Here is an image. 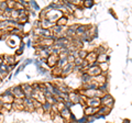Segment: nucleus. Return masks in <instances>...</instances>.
Returning a JSON list of instances; mask_svg holds the SVG:
<instances>
[{
    "label": "nucleus",
    "mask_w": 132,
    "mask_h": 123,
    "mask_svg": "<svg viewBox=\"0 0 132 123\" xmlns=\"http://www.w3.org/2000/svg\"><path fill=\"white\" fill-rule=\"evenodd\" d=\"M63 15H64V13L61 10H50L46 14V19L53 23H56L57 20L61 19Z\"/></svg>",
    "instance_id": "obj_1"
},
{
    "label": "nucleus",
    "mask_w": 132,
    "mask_h": 123,
    "mask_svg": "<svg viewBox=\"0 0 132 123\" xmlns=\"http://www.w3.org/2000/svg\"><path fill=\"white\" fill-rule=\"evenodd\" d=\"M100 103H101V106H105V107H108V108L112 109V107L114 104V99L111 97L110 93H105V95L100 98Z\"/></svg>",
    "instance_id": "obj_2"
},
{
    "label": "nucleus",
    "mask_w": 132,
    "mask_h": 123,
    "mask_svg": "<svg viewBox=\"0 0 132 123\" xmlns=\"http://www.w3.org/2000/svg\"><path fill=\"white\" fill-rule=\"evenodd\" d=\"M98 65H99L98 61H95V63H93V64H89V68H88L87 73L93 77V78L96 77V76L101 75V69L99 68Z\"/></svg>",
    "instance_id": "obj_3"
},
{
    "label": "nucleus",
    "mask_w": 132,
    "mask_h": 123,
    "mask_svg": "<svg viewBox=\"0 0 132 123\" xmlns=\"http://www.w3.org/2000/svg\"><path fill=\"white\" fill-rule=\"evenodd\" d=\"M11 90H12V96H13V98H18V99H24V98H26V95H24V92H23L21 85L14 86V87L11 88Z\"/></svg>",
    "instance_id": "obj_4"
},
{
    "label": "nucleus",
    "mask_w": 132,
    "mask_h": 123,
    "mask_svg": "<svg viewBox=\"0 0 132 123\" xmlns=\"http://www.w3.org/2000/svg\"><path fill=\"white\" fill-rule=\"evenodd\" d=\"M23 106H24V111H27V112H34L35 111V108H34V106H33L32 98H24Z\"/></svg>",
    "instance_id": "obj_5"
},
{
    "label": "nucleus",
    "mask_w": 132,
    "mask_h": 123,
    "mask_svg": "<svg viewBox=\"0 0 132 123\" xmlns=\"http://www.w3.org/2000/svg\"><path fill=\"white\" fill-rule=\"evenodd\" d=\"M59 59H60V56L59 55H50L47 57V61H46V65L48 67H55L57 66V63H59Z\"/></svg>",
    "instance_id": "obj_6"
},
{
    "label": "nucleus",
    "mask_w": 132,
    "mask_h": 123,
    "mask_svg": "<svg viewBox=\"0 0 132 123\" xmlns=\"http://www.w3.org/2000/svg\"><path fill=\"white\" fill-rule=\"evenodd\" d=\"M86 106L93 107V108H99V107L101 106L100 99H99V98H87V100H86Z\"/></svg>",
    "instance_id": "obj_7"
},
{
    "label": "nucleus",
    "mask_w": 132,
    "mask_h": 123,
    "mask_svg": "<svg viewBox=\"0 0 132 123\" xmlns=\"http://www.w3.org/2000/svg\"><path fill=\"white\" fill-rule=\"evenodd\" d=\"M73 68H74V64L73 63H68L67 65H65V66L62 68V77H67L68 75H71L73 73Z\"/></svg>",
    "instance_id": "obj_8"
},
{
    "label": "nucleus",
    "mask_w": 132,
    "mask_h": 123,
    "mask_svg": "<svg viewBox=\"0 0 132 123\" xmlns=\"http://www.w3.org/2000/svg\"><path fill=\"white\" fill-rule=\"evenodd\" d=\"M69 101H72L74 104H79L80 103V95L78 91H72L71 93H69Z\"/></svg>",
    "instance_id": "obj_9"
},
{
    "label": "nucleus",
    "mask_w": 132,
    "mask_h": 123,
    "mask_svg": "<svg viewBox=\"0 0 132 123\" xmlns=\"http://www.w3.org/2000/svg\"><path fill=\"white\" fill-rule=\"evenodd\" d=\"M21 87L23 89V92L26 95V98H32V92H33V88L31 84H22Z\"/></svg>",
    "instance_id": "obj_10"
},
{
    "label": "nucleus",
    "mask_w": 132,
    "mask_h": 123,
    "mask_svg": "<svg viewBox=\"0 0 132 123\" xmlns=\"http://www.w3.org/2000/svg\"><path fill=\"white\" fill-rule=\"evenodd\" d=\"M72 110L71 109H67V108H64L62 111H60V116L64 119L65 123L68 122L69 120H71V117H72Z\"/></svg>",
    "instance_id": "obj_11"
},
{
    "label": "nucleus",
    "mask_w": 132,
    "mask_h": 123,
    "mask_svg": "<svg viewBox=\"0 0 132 123\" xmlns=\"http://www.w3.org/2000/svg\"><path fill=\"white\" fill-rule=\"evenodd\" d=\"M99 111V108H93V107H85L84 108V116H95Z\"/></svg>",
    "instance_id": "obj_12"
},
{
    "label": "nucleus",
    "mask_w": 132,
    "mask_h": 123,
    "mask_svg": "<svg viewBox=\"0 0 132 123\" xmlns=\"http://www.w3.org/2000/svg\"><path fill=\"white\" fill-rule=\"evenodd\" d=\"M79 79H80V81H81V85L82 84H88V83H92V81L94 80V78L92 76L89 75V74L86 72V73H84V74H81V75L79 76Z\"/></svg>",
    "instance_id": "obj_13"
},
{
    "label": "nucleus",
    "mask_w": 132,
    "mask_h": 123,
    "mask_svg": "<svg viewBox=\"0 0 132 123\" xmlns=\"http://www.w3.org/2000/svg\"><path fill=\"white\" fill-rule=\"evenodd\" d=\"M15 61V56L14 55H3V64L6 65H14Z\"/></svg>",
    "instance_id": "obj_14"
},
{
    "label": "nucleus",
    "mask_w": 132,
    "mask_h": 123,
    "mask_svg": "<svg viewBox=\"0 0 132 123\" xmlns=\"http://www.w3.org/2000/svg\"><path fill=\"white\" fill-rule=\"evenodd\" d=\"M97 57H98V55L94 51H92V52H88L87 57H86L85 60H87L88 64H93V63H95V61H97Z\"/></svg>",
    "instance_id": "obj_15"
},
{
    "label": "nucleus",
    "mask_w": 132,
    "mask_h": 123,
    "mask_svg": "<svg viewBox=\"0 0 132 123\" xmlns=\"http://www.w3.org/2000/svg\"><path fill=\"white\" fill-rule=\"evenodd\" d=\"M54 25H55V23L48 21L47 19L42 20V21H41V28H42V29H48V30H52V28Z\"/></svg>",
    "instance_id": "obj_16"
},
{
    "label": "nucleus",
    "mask_w": 132,
    "mask_h": 123,
    "mask_svg": "<svg viewBox=\"0 0 132 123\" xmlns=\"http://www.w3.org/2000/svg\"><path fill=\"white\" fill-rule=\"evenodd\" d=\"M51 75H52V77H59V78H63V77H62V68L59 67V66L53 67L52 71H51Z\"/></svg>",
    "instance_id": "obj_17"
},
{
    "label": "nucleus",
    "mask_w": 132,
    "mask_h": 123,
    "mask_svg": "<svg viewBox=\"0 0 132 123\" xmlns=\"http://www.w3.org/2000/svg\"><path fill=\"white\" fill-rule=\"evenodd\" d=\"M87 30H88V25H85V24H78V28L76 30V36L82 35Z\"/></svg>",
    "instance_id": "obj_18"
},
{
    "label": "nucleus",
    "mask_w": 132,
    "mask_h": 123,
    "mask_svg": "<svg viewBox=\"0 0 132 123\" xmlns=\"http://www.w3.org/2000/svg\"><path fill=\"white\" fill-rule=\"evenodd\" d=\"M60 56V59H59V63H57V66L61 67V68H63L65 65H67L68 64V61H67V56H65V55H59Z\"/></svg>",
    "instance_id": "obj_19"
},
{
    "label": "nucleus",
    "mask_w": 132,
    "mask_h": 123,
    "mask_svg": "<svg viewBox=\"0 0 132 123\" xmlns=\"http://www.w3.org/2000/svg\"><path fill=\"white\" fill-rule=\"evenodd\" d=\"M67 23H68V18L65 17V15H63L61 19L57 20V22L55 24L56 25H59V27H66L67 25Z\"/></svg>",
    "instance_id": "obj_20"
},
{
    "label": "nucleus",
    "mask_w": 132,
    "mask_h": 123,
    "mask_svg": "<svg viewBox=\"0 0 132 123\" xmlns=\"http://www.w3.org/2000/svg\"><path fill=\"white\" fill-rule=\"evenodd\" d=\"M94 80L96 81V83H97L98 85H102V84L107 83V77H106V76H104V75L101 74V75H99V76L94 77Z\"/></svg>",
    "instance_id": "obj_21"
},
{
    "label": "nucleus",
    "mask_w": 132,
    "mask_h": 123,
    "mask_svg": "<svg viewBox=\"0 0 132 123\" xmlns=\"http://www.w3.org/2000/svg\"><path fill=\"white\" fill-rule=\"evenodd\" d=\"M52 107H53V104H51L47 101H45L44 103L42 104V109H43L44 113H50V114H51V112H52Z\"/></svg>",
    "instance_id": "obj_22"
},
{
    "label": "nucleus",
    "mask_w": 132,
    "mask_h": 123,
    "mask_svg": "<svg viewBox=\"0 0 132 123\" xmlns=\"http://www.w3.org/2000/svg\"><path fill=\"white\" fill-rule=\"evenodd\" d=\"M29 6H30V10H32V11H34V12L41 11V8L36 1H29Z\"/></svg>",
    "instance_id": "obj_23"
},
{
    "label": "nucleus",
    "mask_w": 132,
    "mask_h": 123,
    "mask_svg": "<svg viewBox=\"0 0 132 123\" xmlns=\"http://www.w3.org/2000/svg\"><path fill=\"white\" fill-rule=\"evenodd\" d=\"M51 118H52V120H53V122H54V123H65L64 119L60 116V113H57V114H51Z\"/></svg>",
    "instance_id": "obj_24"
},
{
    "label": "nucleus",
    "mask_w": 132,
    "mask_h": 123,
    "mask_svg": "<svg viewBox=\"0 0 132 123\" xmlns=\"http://www.w3.org/2000/svg\"><path fill=\"white\" fill-rule=\"evenodd\" d=\"M110 111H111V109L108 108V107L100 106V107H99V111H98V113H99V114H102V116H105V117H106Z\"/></svg>",
    "instance_id": "obj_25"
},
{
    "label": "nucleus",
    "mask_w": 132,
    "mask_h": 123,
    "mask_svg": "<svg viewBox=\"0 0 132 123\" xmlns=\"http://www.w3.org/2000/svg\"><path fill=\"white\" fill-rule=\"evenodd\" d=\"M95 2L93 1V0H84L81 3L82 8H85V9H92V8L94 7Z\"/></svg>",
    "instance_id": "obj_26"
},
{
    "label": "nucleus",
    "mask_w": 132,
    "mask_h": 123,
    "mask_svg": "<svg viewBox=\"0 0 132 123\" xmlns=\"http://www.w3.org/2000/svg\"><path fill=\"white\" fill-rule=\"evenodd\" d=\"M98 66L101 69V73H107L109 69V63H100Z\"/></svg>",
    "instance_id": "obj_27"
},
{
    "label": "nucleus",
    "mask_w": 132,
    "mask_h": 123,
    "mask_svg": "<svg viewBox=\"0 0 132 123\" xmlns=\"http://www.w3.org/2000/svg\"><path fill=\"white\" fill-rule=\"evenodd\" d=\"M87 54H88V52L84 50V48H80L79 51H78V57L81 59H86V57H87Z\"/></svg>",
    "instance_id": "obj_28"
},
{
    "label": "nucleus",
    "mask_w": 132,
    "mask_h": 123,
    "mask_svg": "<svg viewBox=\"0 0 132 123\" xmlns=\"http://www.w3.org/2000/svg\"><path fill=\"white\" fill-rule=\"evenodd\" d=\"M8 9V5H7V1H0V13H3L6 10Z\"/></svg>",
    "instance_id": "obj_29"
},
{
    "label": "nucleus",
    "mask_w": 132,
    "mask_h": 123,
    "mask_svg": "<svg viewBox=\"0 0 132 123\" xmlns=\"http://www.w3.org/2000/svg\"><path fill=\"white\" fill-rule=\"evenodd\" d=\"M75 123H88V117L87 116H81L80 118H78Z\"/></svg>",
    "instance_id": "obj_30"
},
{
    "label": "nucleus",
    "mask_w": 132,
    "mask_h": 123,
    "mask_svg": "<svg viewBox=\"0 0 132 123\" xmlns=\"http://www.w3.org/2000/svg\"><path fill=\"white\" fill-rule=\"evenodd\" d=\"M84 60L85 59H81L79 58V57H77V58H75V60H74V66H81V64L84 63Z\"/></svg>",
    "instance_id": "obj_31"
},
{
    "label": "nucleus",
    "mask_w": 132,
    "mask_h": 123,
    "mask_svg": "<svg viewBox=\"0 0 132 123\" xmlns=\"http://www.w3.org/2000/svg\"><path fill=\"white\" fill-rule=\"evenodd\" d=\"M7 5L9 9H14V6H15V1H12V0H8L7 1Z\"/></svg>",
    "instance_id": "obj_32"
},
{
    "label": "nucleus",
    "mask_w": 132,
    "mask_h": 123,
    "mask_svg": "<svg viewBox=\"0 0 132 123\" xmlns=\"http://www.w3.org/2000/svg\"><path fill=\"white\" fill-rule=\"evenodd\" d=\"M2 96H12V90H11V88L6 89L5 91L2 92ZM12 97H13V96H12Z\"/></svg>",
    "instance_id": "obj_33"
},
{
    "label": "nucleus",
    "mask_w": 132,
    "mask_h": 123,
    "mask_svg": "<svg viewBox=\"0 0 132 123\" xmlns=\"http://www.w3.org/2000/svg\"><path fill=\"white\" fill-rule=\"evenodd\" d=\"M33 61H34V60H33L32 58H27L26 60H24V63H23V66H24V67H26V66H27V65H29V64H32V63H33Z\"/></svg>",
    "instance_id": "obj_34"
},
{
    "label": "nucleus",
    "mask_w": 132,
    "mask_h": 123,
    "mask_svg": "<svg viewBox=\"0 0 132 123\" xmlns=\"http://www.w3.org/2000/svg\"><path fill=\"white\" fill-rule=\"evenodd\" d=\"M23 69H24V66H23V64H22V65H21V66H19V68H18V69H16V72L14 73V75H13V77H15V76H16V75H18V74H19L20 72H22V71H23Z\"/></svg>",
    "instance_id": "obj_35"
},
{
    "label": "nucleus",
    "mask_w": 132,
    "mask_h": 123,
    "mask_svg": "<svg viewBox=\"0 0 132 123\" xmlns=\"http://www.w3.org/2000/svg\"><path fill=\"white\" fill-rule=\"evenodd\" d=\"M74 60H75V57L73 55H68L67 56V61L68 63H74Z\"/></svg>",
    "instance_id": "obj_36"
},
{
    "label": "nucleus",
    "mask_w": 132,
    "mask_h": 123,
    "mask_svg": "<svg viewBox=\"0 0 132 123\" xmlns=\"http://www.w3.org/2000/svg\"><path fill=\"white\" fill-rule=\"evenodd\" d=\"M22 53H23V50L22 48H18V50L15 51V56H20V55H22Z\"/></svg>",
    "instance_id": "obj_37"
},
{
    "label": "nucleus",
    "mask_w": 132,
    "mask_h": 123,
    "mask_svg": "<svg viewBox=\"0 0 132 123\" xmlns=\"http://www.w3.org/2000/svg\"><path fill=\"white\" fill-rule=\"evenodd\" d=\"M96 121V117L95 116H89L88 117V123H92V122H95Z\"/></svg>",
    "instance_id": "obj_38"
},
{
    "label": "nucleus",
    "mask_w": 132,
    "mask_h": 123,
    "mask_svg": "<svg viewBox=\"0 0 132 123\" xmlns=\"http://www.w3.org/2000/svg\"><path fill=\"white\" fill-rule=\"evenodd\" d=\"M95 117H96V120H98V119H105L106 118L105 116H102V114H99V113L95 114Z\"/></svg>",
    "instance_id": "obj_39"
},
{
    "label": "nucleus",
    "mask_w": 132,
    "mask_h": 123,
    "mask_svg": "<svg viewBox=\"0 0 132 123\" xmlns=\"http://www.w3.org/2000/svg\"><path fill=\"white\" fill-rule=\"evenodd\" d=\"M3 120H5V116H3V113L0 112V123H3Z\"/></svg>",
    "instance_id": "obj_40"
},
{
    "label": "nucleus",
    "mask_w": 132,
    "mask_h": 123,
    "mask_svg": "<svg viewBox=\"0 0 132 123\" xmlns=\"http://www.w3.org/2000/svg\"><path fill=\"white\" fill-rule=\"evenodd\" d=\"M122 123H130V120H128V119H126V120H123Z\"/></svg>",
    "instance_id": "obj_41"
},
{
    "label": "nucleus",
    "mask_w": 132,
    "mask_h": 123,
    "mask_svg": "<svg viewBox=\"0 0 132 123\" xmlns=\"http://www.w3.org/2000/svg\"><path fill=\"white\" fill-rule=\"evenodd\" d=\"M2 33H3V31H0V41H1V35H2Z\"/></svg>",
    "instance_id": "obj_42"
},
{
    "label": "nucleus",
    "mask_w": 132,
    "mask_h": 123,
    "mask_svg": "<svg viewBox=\"0 0 132 123\" xmlns=\"http://www.w3.org/2000/svg\"><path fill=\"white\" fill-rule=\"evenodd\" d=\"M0 112H1V108H0Z\"/></svg>",
    "instance_id": "obj_43"
},
{
    "label": "nucleus",
    "mask_w": 132,
    "mask_h": 123,
    "mask_svg": "<svg viewBox=\"0 0 132 123\" xmlns=\"http://www.w3.org/2000/svg\"><path fill=\"white\" fill-rule=\"evenodd\" d=\"M0 15H1V13H0Z\"/></svg>",
    "instance_id": "obj_44"
},
{
    "label": "nucleus",
    "mask_w": 132,
    "mask_h": 123,
    "mask_svg": "<svg viewBox=\"0 0 132 123\" xmlns=\"http://www.w3.org/2000/svg\"><path fill=\"white\" fill-rule=\"evenodd\" d=\"M107 123H109V122H107Z\"/></svg>",
    "instance_id": "obj_45"
}]
</instances>
